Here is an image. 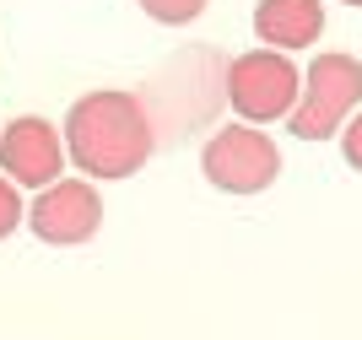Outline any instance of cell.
I'll list each match as a JSON object with an SVG mask.
<instances>
[{"instance_id":"1","label":"cell","mask_w":362,"mask_h":340,"mask_svg":"<svg viewBox=\"0 0 362 340\" xmlns=\"http://www.w3.org/2000/svg\"><path fill=\"white\" fill-rule=\"evenodd\" d=\"M151 146H157V130H151V114L136 92H114V87L87 92L65 114V151L87 178L108 184V178L141 173Z\"/></svg>"},{"instance_id":"2","label":"cell","mask_w":362,"mask_h":340,"mask_svg":"<svg viewBox=\"0 0 362 340\" xmlns=\"http://www.w3.org/2000/svg\"><path fill=\"white\" fill-rule=\"evenodd\" d=\"M362 108V59L351 54H319L308 71H303V92L287 114V130L298 141H325V135H341L351 114Z\"/></svg>"},{"instance_id":"3","label":"cell","mask_w":362,"mask_h":340,"mask_svg":"<svg viewBox=\"0 0 362 340\" xmlns=\"http://www.w3.org/2000/svg\"><path fill=\"white\" fill-rule=\"evenodd\" d=\"M222 92L233 114L249 119V124H271V119H287L292 103L303 92V71L292 65L287 49H249L222 71Z\"/></svg>"},{"instance_id":"4","label":"cell","mask_w":362,"mask_h":340,"mask_svg":"<svg viewBox=\"0 0 362 340\" xmlns=\"http://www.w3.org/2000/svg\"><path fill=\"white\" fill-rule=\"evenodd\" d=\"M200 173L211 178L222 194H259L281 178V151L259 124H227L206 141L200 151Z\"/></svg>"},{"instance_id":"5","label":"cell","mask_w":362,"mask_h":340,"mask_svg":"<svg viewBox=\"0 0 362 340\" xmlns=\"http://www.w3.org/2000/svg\"><path fill=\"white\" fill-rule=\"evenodd\" d=\"M28 227L54 249H71V243H87L98 227H103V200L92 189V178H54L38 189V200L28 206Z\"/></svg>"},{"instance_id":"6","label":"cell","mask_w":362,"mask_h":340,"mask_svg":"<svg viewBox=\"0 0 362 340\" xmlns=\"http://www.w3.org/2000/svg\"><path fill=\"white\" fill-rule=\"evenodd\" d=\"M71 151H65V130L38 114H22L0 130V173L16 178V189H44L65 173Z\"/></svg>"},{"instance_id":"7","label":"cell","mask_w":362,"mask_h":340,"mask_svg":"<svg viewBox=\"0 0 362 340\" xmlns=\"http://www.w3.org/2000/svg\"><path fill=\"white\" fill-rule=\"evenodd\" d=\"M255 33L271 49H314L325 33V6L319 0H259Z\"/></svg>"},{"instance_id":"8","label":"cell","mask_w":362,"mask_h":340,"mask_svg":"<svg viewBox=\"0 0 362 340\" xmlns=\"http://www.w3.org/2000/svg\"><path fill=\"white\" fill-rule=\"evenodd\" d=\"M136 6L151 16V22H163V28H189L211 0H136Z\"/></svg>"},{"instance_id":"9","label":"cell","mask_w":362,"mask_h":340,"mask_svg":"<svg viewBox=\"0 0 362 340\" xmlns=\"http://www.w3.org/2000/svg\"><path fill=\"white\" fill-rule=\"evenodd\" d=\"M16 222H28V211H22V194H16V178L0 173V238H11Z\"/></svg>"},{"instance_id":"10","label":"cell","mask_w":362,"mask_h":340,"mask_svg":"<svg viewBox=\"0 0 362 340\" xmlns=\"http://www.w3.org/2000/svg\"><path fill=\"white\" fill-rule=\"evenodd\" d=\"M341 157H346V168H357V173H362V108L341 124Z\"/></svg>"},{"instance_id":"11","label":"cell","mask_w":362,"mask_h":340,"mask_svg":"<svg viewBox=\"0 0 362 340\" xmlns=\"http://www.w3.org/2000/svg\"><path fill=\"white\" fill-rule=\"evenodd\" d=\"M346 6H362V0H346Z\"/></svg>"}]
</instances>
